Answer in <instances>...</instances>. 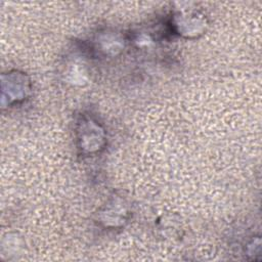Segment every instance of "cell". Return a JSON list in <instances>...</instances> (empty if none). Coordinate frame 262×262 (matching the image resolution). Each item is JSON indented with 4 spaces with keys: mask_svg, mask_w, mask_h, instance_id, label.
Instances as JSON below:
<instances>
[{
    "mask_svg": "<svg viewBox=\"0 0 262 262\" xmlns=\"http://www.w3.org/2000/svg\"><path fill=\"white\" fill-rule=\"evenodd\" d=\"M78 148L84 155H92L105 145V132L98 122L86 115L81 116L76 127Z\"/></svg>",
    "mask_w": 262,
    "mask_h": 262,
    "instance_id": "1",
    "label": "cell"
},
{
    "mask_svg": "<svg viewBox=\"0 0 262 262\" xmlns=\"http://www.w3.org/2000/svg\"><path fill=\"white\" fill-rule=\"evenodd\" d=\"M31 90V84L28 77L20 72L14 71L8 73V103H17L28 96Z\"/></svg>",
    "mask_w": 262,
    "mask_h": 262,
    "instance_id": "2",
    "label": "cell"
}]
</instances>
